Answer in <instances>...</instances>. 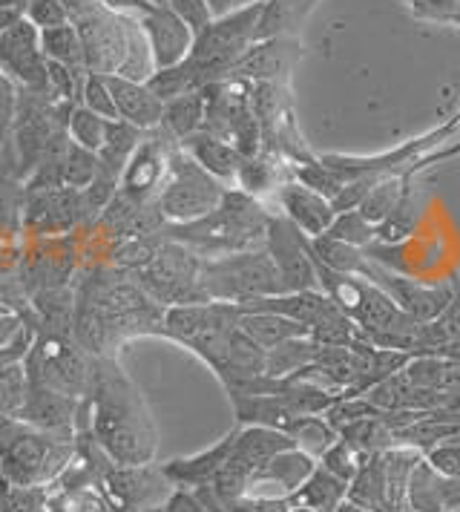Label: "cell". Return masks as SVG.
Returning <instances> with one entry per match:
<instances>
[{
	"mask_svg": "<svg viewBox=\"0 0 460 512\" xmlns=\"http://www.w3.org/2000/svg\"><path fill=\"white\" fill-rule=\"evenodd\" d=\"M72 340L92 357H118L138 337H161L164 308L130 274L113 265H87L75 277Z\"/></svg>",
	"mask_w": 460,
	"mask_h": 512,
	"instance_id": "6da1fadb",
	"label": "cell"
},
{
	"mask_svg": "<svg viewBox=\"0 0 460 512\" xmlns=\"http://www.w3.org/2000/svg\"><path fill=\"white\" fill-rule=\"evenodd\" d=\"M84 415L92 441L121 466L153 464L159 452V429L150 406L124 372L118 357H95L92 392L84 400Z\"/></svg>",
	"mask_w": 460,
	"mask_h": 512,
	"instance_id": "7a4b0ae2",
	"label": "cell"
},
{
	"mask_svg": "<svg viewBox=\"0 0 460 512\" xmlns=\"http://www.w3.org/2000/svg\"><path fill=\"white\" fill-rule=\"evenodd\" d=\"M271 213L265 202L242 193L239 187H228L219 208L187 225H164V236L187 245L190 251L213 259V256L262 251L268 239Z\"/></svg>",
	"mask_w": 460,
	"mask_h": 512,
	"instance_id": "3957f363",
	"label": "cell"
},
{
	"mask_svg": "<svg viewBox=\"0 0 460 512\" xmlns=\"http://www.w3.org/2000/svg\"><path fill=\"white\" fill-rule=\"evenodd\" d=\"M75 435L46 432L0 415V481L15 487H52L75 461Z\"/></svg>",
	"mask_w": 460,
	"mask_h": 512,
	"instance_id": "277c9868",
	"label": "cell"
},
{
	"mask_svg": "<svg viewBox=\"0 0 460 512\" xmlns=\"http://www.w3.org/2000/svg\"><path fill=\"white\" fill-rule=\"evenodd\" d=\"M239 317L242 308L236 303L173 305L164 308L161 337L196 354L216 374L225 360L230 334L239 328Z\"/></svg>",
	"mask_w": 460,
	"mask_h": 512,
	"instance_id": "5b68a950",
	"label": "cell"
},
{
	"mask_svg": "<svg viewBox=\"0 0 460 512\" xmlns=\"http://www.w3.org/2000/svg\"><path fill=\"white\" fill-rule=\"evenodd\" d=\"M202 291L210 303L245 305L259 297L288 294L285 282L276 271L271 254L262 251H242V254L213 256L202 259Z\"/></svg>",
	"mask_w": 460,
	"mask_h": 512,
	"instance_id": "8992f818",
	"label": "cell"
},
{
	"mask_svg": "<svg viewBox=\"0 0 460 512\" xmlns=\"http://www.w3.org/2000/svg\"><path fill=\"white\" fill-rule=\"evenodd\" d=\"M130 277L161 308L210 303L202 291V280H199L202 277V256L190 251L182 242H176V239H167L164 233H161V242L153 259Z\"/></svg>",
	"mask_w": 460,
	"mask_h": 512,
	"instance_id": "52a82bcc",
	"label": "cell"
},
{
	"mask_svg": "<svg viewBox=\"0 0 460 512\" xmlns=\"http://www.w3.org/2000/svg\"><path fill=\"white\" fill-rule=\"evenodd\" d=\"M225 190L228 185H222L219 179H213L207 170H202L179 144L170 156V167L159 190L161 219L167 225L196 222L210 210L219 208V202L225 199Z\"/></svg>",
	"mask_w": 460,
	"mask_h": 512,
	"instance_id": "ba28073f",
	"label": "cell"
},
{
	"mask_svg": "<svg viewBox=\"0 0 460 512\" xmlns=\"http://www.w3.org/2000/svg\"><path fill=\"white\" fill-rule=\"evenodd\" d=\"M460 133V110L452 118H446L440 127L417 136V139L406 141L400 147H394L389 153L380 156H334V153H322V164H328V170L340 179V182H354V179H366L371 185H377L380 179L394 176V173H406L420 156L437 150L440 144L452 141Z\"/></svg>",
	"mask_w": 460,
	"mask_h": 512,
	"instance_id": "9c48e42d",
	"label": "cell"
},
{
	"mask_svg": "<svg viewBox=\"0 0 460 512\" xmlns=\"http://www.w3.org/2000/svg\"><path fill=\"white\" fill-rule=\"evenodd\" d=\"M98 487L107 501V507L115 512H147L164 507L167 498L176 492V484L167 478L161 464H133L121 466L107 461L101 475H98Z\"/></svg>",
	"mask_w": 460,
	"mask_h": 512,
	"instance_id": "30bf717a",
	"label": "cell"
},
{
	"mask_svg": "<svg viewBox=\"0 0 460 512\" xmlns=\"http://www.w3.org/2000/svg\"><path fill=\"white\" fill-rule=\"evenodd\" d=\"M87 225H90V213L84 205V190H75V187L26 190L21 210L23 239L69 236Z\"/></svg>",
	"mask_w": 460,
	"mask_h": 512,
	"instance_id": "8fae6325",
	"label": "cell"
},
{
	"mask_svg": "<svg viewBox=\"0 0 460 512\" xmlns=\"http://www.w3.org/2000/svg\"><path fill=\"white\" fill-rule=\"evenodd\" d=\"M130 18L136 21L150 58H153V70H167L176 67L187 58V52L193 47V29L184 24V18L167 3V0H147L130 12Z\"/></svg>",
	"mask_w": 460,
	"mask_h": 512,
	"instance_id": "7c38bea8",
	"label": "cell"
},
{
	"mask_svg": "<svg viewBox=\"0 0 460 512\" xmlns=\"http://www.w3.org/2000/svg\"><path fill=\"white\" fill-rule=\"evenodd\" d=\"M0 72L18 90L49 93V61L41 49V32L26 21V15L0 32Z\"/></svg>",
	"mask_w": 460,
	"mask_h": 512,
	"instance_id": "4fadbf2b",
	"label": "cell"
},
{
	"mask_svg": "<svg viewBox=\"0 0 460 512\" xmlns=\"http://www.w3.org/2000/svg\"><path fill=\"white\" fill-rule=\"evenodd\" d=\"M265 251L274 259L276 271L285 282V291H317L320 288L314 259H311V236H305L297 225H291L279 210L271 213Z\"/></svg>",
	"mask_w": 460,
	"mask_h": 512,
	"instance_id": "5bb4252c",
	"label": "cell"
},
{
	"mask_svg": "<svg viewBox=\"0 0 460 512\" xmlns=\"http://www.w3.org/2000/svg\"><path fill=\"white\" fill-rule=\"evenodd\" d=\"M176 147H179V141L167 136L161 127L147 130L121 173L118 190L130 193L133 199H141V202H159V190L164 185L170 156Z\"/></svg>",
	"mask_w": 460,
	"mask_h": 512,
	"instance_id": "9a60e30c",
	"label": "cell"
},
{
	"mask_svg": "<svg viewBox=\"0 0 460 512\" xmlns=\"http://www.w3.org/2000/svg\"><path fill=\"white\" fill-rule=\"evenodd\" d=\"M299 38L297 35H276L256 41L251 49L239 58L228 78H239L248 84H288L299 61Z\"/></svg>",
	"mask_w": 460,
	"mask_h": 512,
	"instance_id": "2e32d148",
	"label": "cell"
},
{
	"mask_svg": "<svg viewBox=\"0 0 460 512\" xmlns=\"http://www.w3.org/2000/svg\"><path fill=\"white\" fill-rule=\"evenodd\" d=\"M271 210H279L291 225H297L299 231L305 233V236H311V239L325 236L328 228H331V222H334V216H337V210H334V205L325 196H320L311 187L299 185L297 179L285 182L276 190Z\"/></svg>",
	"mask_w": 460,
	"mask_h": 512,
	"instance_id": "e0dca14e",
	"label": "cell"
},
{
	"mask_svg": "<svg viewBox=\"0 0 460 512\" xmlns=\"http://www.w3.org/2000/svg\"><path fill=\"white\" fill-rule=\"evenodd\" d=\"M314 469H317V461L308 452H302L297 446L285 449L253 475L251 487H248L245 495H253V498H291L308 481V475Z\"/></svg>",
	"mask_w": 460,
	"mask_h": 512,
	"instance_id": "ac0fdd59",
	"label": "cell"
},
{
	"mask_svg": "<svg viewBox=\"0 0 460 512\" xmlns=\"http://www.w3.org/2000/svg\"><path fill=\"white\" fill-rule=\"evenodd\" d=\"M110 93L115 101L118 121H127L138 130H156L164 116V101L147 87V81L124 78V75H107Z\"/></svg>",
	"mask_w": 460,
	"mask_h": 512,
	"instance_id": "d6986e66",
	"label": "cell"
},
{
	"mask_svg": "<svg viewBox=\"0 0 460 512\" xmlns=\"http://www.w3.org/2000/svg\"><path fill=\"white\" fill-rule=\"evenodd\" d=\"M233 441H236V426L230 429L222 441L213 443V446L205 449V452L190 455V458H173V461H167V464H161V466H164L167 478H170L176 487H184V489L207 487V484L216 478V472L222 469V464L228 461L230 449H233Z\"/></svg>",
	"mask_w": 460,
	"mask_h": 512,
	"instance_id": "ffe728a7",
	"label": "cell"
},
{
	"mask_svg": "<svg viewBox=\"0 0 460 512\" xmlns=\"http://www.w3.org/2000/svg\"><path fill=\"white\" fill-rule=\"evenodd\" d=\"M182 150L199 164L202 170H207L213 179H219L222 185L233 187L236 182V173H239V164H242V153L230 144V141L219 139V136H210L205 130L193 133L182 141Z\"/></svg>",
	"mask_w": 460,
	"mask_h": 512,
	"instance_id": "44dd1931",
	"label": "cell"
},
{
	"mask_svg": "<svg viewBox=\"0 0 460 512\" xmlns=\"http://www.w3.org/2000/svg\"><path fill=\"white\" fill-rule=\"evenodd\" d=\"M265 363H268V351L262 349L259 343H253L242 328H236L230 334L228 351H225V360H222L216 377L222 380L225 389H230V386L248 383L253 377H262L265 374Z\"/></svg>",
	"mask_w": 460,
	"mask_h": 512,
	"instance_id": "7402d4cb",
	"label": "cell"
},
{
	"mask_svg": "<svg viewBox=\"0 0 460 512\" xmlns=\"http://www.w3.org/2000/svg\"><path fill=\"white\" fill-rule=\"evenodd\" d=\"M23 182L12 179L9 173L0 170V256L18 259L23 245L21 210H23ZM0 265H18V262H3Z\"/></svg>",
	"mask_w": 460,
	"mask_h": 512,
	"instance_id": "603a6c76",
	"label": "cell"
},
{
	"mask_svg": "<svg viewBox=\"0 0 460 512\" xmlns=\"http://www.w3.org/2000/svg\"><path fill=\"white\" fill-rule=\"evenodd\" d=\"M423 461V452L414 446H391L380 452L383 464V478H386V492L394 512H409V481H412L414 466Z\"/></svg>",
	"mask_w": 460,
	"mask_h": 512,
	"instance_id": "cb8c5ba5",
	"label": "cell"
},
{
	"mask_svg": "<svg viewBox=\"0 0 460 512\" xmlns=\"http://www.w3.org/2000/svg\"><path fill=\"white\" fill-rule=\"evenodd\" d=\"M423 208H426L423 193L414 190L412 185L406 187V193H403V199L397 202V208L391 210L380 225H374L377 242H380L383 248H394V245L412 239L414 233H417V228H420V222H423Z\"/></svg>",
	"mask_w": 460,
	"mask_h": 512,
	"instance_id": "d4e9b609",
	"label": "cell"
},
{
	"mask_svg": "<svg viewBox=\"0 0 460 512\" xmlns=\"http://www.w3.org/2000/svg\"><path fill=\"white\" fill-rule=\"evenodd\" d=\"M403 374L412 386L420 389H432L440 395H460V360L452 357H432V354L412 357Z\"/></svg>",
	"mask_w": 460,
	"mask_h": 512,
	"instance_id": "484cf974",
	"label": "cell"
},
{
	"mask_svg": "<svg viewBox=\"0 0 460 512\" xmlns=\"http://www.w3.org/2000/svg\"><path fill=\"white\" fill-rule=\"evenodd\" d=\"M345 501H351L354 507L366 512H394L389 504V492H386V478H383V464L380 455H366L360 461L357 475L348 484Z\"/></svg>",
	"mask_w": 460,
	"mask_h": 512,
	"instance_id": "4316f807",
	"label": "cell"
},
{
	"mask_svg": "<svg viewBox=\"0 0 460 512\" xmlns=\"http://www.w3.org/2000/svg\"><path fill=\"white\" fill-rule=\"evenodd\" d=\"M239 328L265 351L276 349L279 343H288L294 337H305L308 334V328L302 326V323L288 320V317L274 314V311H242Z\"/></svg>",
	"mask_w": 460,
	"mask_h": 512,
	"instance_id": "83f0119b",
	"label": "cell"
},
{
	"mask_svg": "<svg viewBox=\"0 0 460 512\" xmlns=\"http://www.w3.org/2000/svg\"><path fill=\"white\" fill-rule=\"evenodd\" d=\"M345 495H348V484L317 464V469L308 475V481L288 498V504L291 507H305L311 512H331L334 507L343 504Z\"/></svg>",
	"mask_w": 460,
	"mask_h": 512,
	"instance_id": "f1b7e54d",
	"label": "cell"
},
{
	"mask_svg": "<svg viewBox=\"0 0 460 512\" xmlns=\"http://www.w3.org/2000/svg\"><path fill=\"white\" fill-rule=\"evenodd\" d=\"M202 124H205V90L164 101V116H161L159 127L179 144L187 136L199 133Z\"/></svg>",
	"mask_w": 460,
	"mask_h": 512,
	"instance_id": "f546056e",
	"label": "cell"
},
{
	"mask_svg": "<svg viewBox=\"0 0 460 512\" xmlns=\"http://www.w3.org/2000/svg\"><path fill=\"white\" fill-rule=\"evenodd\" d=\"M41 49H44L46 61L61 64L72 72H87L84 44H81V35H78L75 24L41 29Z\"/></svg>",
	"mask_w": 460,
	"mask_h": 512,
	"instance_id": "4dcf8cb0",
	"label": "cell"
},
{
	"mask_svg": "<svg viewBox=\"0 0 460 512\" xmlns=\"http://www.w3.org/2000/svg\"><path fill=\"white\" fill-rule=\"evenodd\" d=\"M383 415V412H380ZM380 415H374V418H360L354 420V423H348L343 426L337 435H340V441H345L357 455H380V452H386L391 446H397V435H394V429L383 423Z\"/></svg>",
	"mask_w": 460,
	"mask_h": 512,
	"instance_id": "1f68e13d",
	"label": "cell"
},
{
	"mask_svg": "<svg viewBox=\"0 0 460 512\" xmlns=\"http://www.w3.org/2000/svg\"><path fill=\"white\" fill-rule=\"evenodd\" d=\"M320 349V343H314L308 334L305 337H294L288 343H279L276 349H268L265 374L268 377H291V374L302 372L305 366H311L317 360Z\"/></svg>",
	"mask_w": 460,
	"mask_h": 512,
	"instance_id": "d6a6232c",
	"label": "cell"
},
{
	"mask_svg": "<svg viewBox=\"0 0 460 512\" xmlns=\"http://www.w3.org/2000/svg\"><path fill=\"white\" fill-rule=\"evenodd\" d=\"M282 432L294 441L297 449L308 452L314 461H320L322 452H325L331 443L340 441V435L334 432V426L322 418V415H302V418H297L294 423H288Z\"/></svg>",
	"mask_w": 460,
	"mask_h": 512,
	"instance_id": "836d02e7",
	"label": "cell"
},
{
	"mask_svg": "<svg viewBox=\"0 0 460 512\" xmlns=\"http://www.w3.org/2000/svg\"><path fill=\"white\" fill-rule=\"evenodd\" d=\"M412 182L414 179H406L403 173H394V176L380 179V182L363 196V202L357 205V210L363 213V219H368L371 225H380L391 210L397 208V202L403 199L406 187L412 185Z\"/></svg>",
	"mask_w": 460,
	"mask_h": 512,
	"instance_id": "e575fe53",
	"label": "cell"
},
{
	"mask_svg": "<svg viewBox=\"0 0 460 512\" xmlns=\"http://www.w3.org/2000/svg\"><path fill=\"white\" fill-rule=\"evenodd\" d=\"M67 130L69 141H75L78 147L90 150V153H98L107 141V133H110V121L101 116H95L92 110H87L84 104H75L69 110L67 118Z\"/></svg>",
	"mask_w": 460,
	"mask_h": 512,
	"instance_id": "d590c367",
	"label": "cell"
},
{
	"mask_svg": "<svg viewBox=\"0 0 460 512\" xmlns=\"http://www.w3.org/2000/svg\"><path fill=\"white\" fill-rule=\"evenodd\" d=\"M325 236H331V239H337L343 245H351V248H363V251H366L371 242H377L374 225L368 219H363V213L357 208L337 213Z\"/></svg>",
	"mask_w": 460,
	"mask_h": 512,
	"instance_id": "8d00e7d4",
	"label": "cell"
},
{
	"mask_svg": "<svg viewBox=\"0 0 460 512\" xmlns=\"http://www.w3.org/2000/svg\"><path fill=\"white\" fill-rule=\"evenodd\" d=\"M291 173H294V179H297L299 185L317 190L328 202H334L340 196V190H343V182L328 170V164H322L320 156L305 164H291Z\"/></svg>",
	"mask_w": 460,
	"mask_h": 512,
	"instance_id": "74e56055",
	"label": "cell"
},
{
	"mask_svg": "<svg viewBox=\"0 0 460 512\" xmlns=\"http://www.w3.org/2000/svg\"><path fill=\"white\" fill-rule=\"evenodd\" d=\"M78 104H84V107L92 110L95 116L107 118V121H118L113 93H110V84H107V75H101V72H87V75H84Z\"/></svg>",
	"mask_w": 460,
	"mask_h": 512,
	"instance_id": "f35d334b",
	"label": "cell"
},
{
	"mask_svg": "<svg viewBox=\"0 0 460 512\" xmlns=\"http://www.w3.org/2000/svg\"><path fill=\"white\" fill-rule=\"evenodd\" d=\"M366 455H357L351 446L345 441H337L331 443L325 452H322V458L317 461V464L322 466V469H328L331 475H337L340 481H345V484H351V478L357 475V469H360V461H363Z\"/></svg>",
	"mask_w": 460,
	"mask_h": 512,
	"instance_id": "ab89813d",
	"label": "cell"
},
{
	"mask_svg": "<svg viewBox=\"0 0 460 512\" xmlns=\"http://www.w3.org/2000/svg\"><path fill=\"white\" fill-rule=\"evenodd\" d=\"M26 21L41 29L69 24V12L64 0H26Z\"/></svg>",
	"mask_w": 460,
	"mask_h": 512,
	"instance_id": "60d3db41",
	"label": "cell"
},
{
	"mask_svg": "<svg viewBox=\"0 0 460 512\" xmlns=\"http://www.w3.org/2000/svg\"><path fill=\"white\" fill-rule=\"evenodd\" d=\"M446 478H460V441H446L423 455Z\"/></svg>",
	"mask_w": 460,
	"mask_h": 512,
	"instance_id": "b9f144b4",
	"label": "cell"
},
{
	"mask_svg": "<svg viewBox=\"0 0 460 512\" xmlns=\"http://www.w3.org/2000/svg\"><path fill=\"white\" fill-rule=\"evenodd\" d=\"M15 101H18V87L0 72V147L9 139L12 118H15Z\"/></svg>",
	"mask_w": 460,
	"mask_h": 512,
	"instance_id": "7bdbcfd3",
	"label": "cell"
},
{
	"mask_svg": "<svg viewBox=\"0 0 460 512\" xmlns=\"http://www.w3.org/2000/svg\"><path fill=\"white\" fill-rule=\"evenodd\" d=\"M460 156V139L455 141H446V144H440L437 150H432V153H426V156H420L417 162L403 173L406 179H414L417 173H423V170H429V167H435V164L440 162H449V159H458Z\"/></svg>",
	"mask_w": 460,
	"mask_h": 512,
	"instance_id": "ee69618b",
	"label": "cell"
},
{
	"mask_svg": "<svg viewBox=\"0 0 460 512\" xmlns=\"http://www.w3.org/2000/svg\"><path fill=\"white\" fill-rule=\"evenodd\" d=\"M164 512H210L199 501V495L193 492V489H184L176 487V492L167 498V504H164Z\"/></svg>",
	"mask_w": 460,
	"mask_h": 512,
	"instance_id": "f6af8a7d",
	"label": "cell"
},
{
	"mask_svg": "<svg viewBox=\"0 0 460 512\" xmlns=\"http://www.w3.org/2000/svg\"><path fill=\"white\" fill-rule=\"evenodd\" d=\"M259 3H268V0H205L210 18H225V15L242 12L248 6H259Z\"/></svg>",
	"mask_w": 460,
	"mask_h": 512,
	"instance_id": "bcb514c9",
	"label": "cell"
},
{
	"mask_svg": "<svg viewBox=\"0 0 460 512\" xmlns=\"http://www.w3.org/2000/svg\"><path fill=\"white\" fill-rule=\"evenodd\" d=\"M26 15V6H0V32L15 26Z\"/></svg>",
	"mask_w": 460,
	"mask_h": 512,
	"instance_id": "7dc6e473",
	"label": "cell"
},
{
	"mask_svg": "<svg viewBox=\"0 0 460 512\" xmlns=\"http://www.w3.org/2000/svg\"><path fill=\"white\" fill-rule=\"evenodd\" d=\"M331 512H366V510H360V507H354L351 501H343L340 507H334V510H331Z\"/></svg>",
	"mask_w": 460,
	"mask_h": 512,
	"instance_id": "c3c4849f",
	"label": "cell"
},
{
	"mask_svg": "<svg viewBox=\"0 0 460 512\" xmlns=\"http://www.w3.org/2000/svg\"><path fill=\"white\" fill-rule=\"evenodd\" d=\"M288 512H311V510H305V507H291Z\"/></svg>",
	"mask_w": 460,
	"mask_h": 512,
	"instance_id": "681fc988",
	"label": "cell"
}]
</instances>
